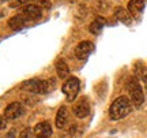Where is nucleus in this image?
<instances>
[{
    "label": "nucleus",
    "mask_w": 147,
    "mask_h": 138,
    "mask_svg": "<svg viewBox=\"0 0 147 138\" xmlns=\"http://www.w3.org/2000/svg\"><path fill=\"white\" fill-rule=\"evenodd\" d=\"M53 82L52 80H29L26 82L22 84V89H25L27 92H32V93H37V94H44L51 92V89H53Z\"/></svg>",
    "instance_id": "obj_3"
},
{
    "label": "nucleus",
    "mask_w": 147,
    "mask_h": 138,
    "mask_svg": "<svg viewBox=\"0 0 147 138\" xmlns=\"http://www.w3.org/2000/svg\"><path fill=\"white\" fill-rule=\"evenodd\" d=\"M105 18H102V16H97L94 21L91 22V25H90L89 30L90 33H93V34H100L101 32H102V29H104V26H105Z\"/></svg>",
    "instance_id": "obj_15"
},
{
    "label": "nucleus",
    "mask_w": 147,
    "mask_h": 138,
    "mask_svg": "<svg viewBox=\"0 0 147 138\" xmlns=\"http://www.w3.org/2000/svg\"><path fill=\"white\" fill-rule=\"evenodd\" d=\"M3 1H10V0H3Z\"/></svg>",
    "instance_id": "obj_20"
},
{
    "label": "nucleus",
    "mask_w": 147,
    "mask_h": 138,
    "mask_svg": "<svg viewBox=\"0 0 147 138\" xmlns=\"http://www.w3.org/2000/svg\"><path fill=\"white\" fill-rule=\"evenodd\" d=\"M79 89H80V82L76 77H69L68 80L65 81V84L61 88V92L64 93L65 99L68 101H74L76 99V96L79 93Z\"/></svg>",
    "instance_id": "obj_4"
},
{
    "label": "nucleus",
    "mask_w": 147,
    "mask_h": 138,
    "mask_svg": "<svg viewBox=\"0 0 147 138\" xmlns=\"http://www.w3.org/2000/svg\"><path fill=\"white\" fill-rule=\"evenodd\" d=\"M4 127H5V120L3 119V118H0V130L4 128Z\"/></svg>",
    "instance_id": "obj_18"
},
{
    "label": "nucleus",
    "mask_w": 147,
    "mask_h": 138,
    "mask_svg": "<svg viewBox=\"0 0 147 138\" xmlns=\"http://www.w3.org/2000/svg\"><path fill=\"white\" fill-rule=\"evenodd\" d=\"M132 111V103L131 100L125 96L117 97L109 108V116L112 120H120L123 118H125L128 114Z\"/></svg>",
    "instance_id": "obj_1"
},
{
    "label": "nucleus",
    "mask_w": 147,
    "mask_h": 138,
    "mask_svg": "<svg viewBox=\"0 0 147 138\" xmlns=\"http://www.w3.org/2000/svg\"><path fill=\"white\" fill-rule=\"evenodd\" d=\"M94 49L95 47L91 41H82L75 48V56L79 60H84V59H87L91 53L94 52Z\"/></svg>",
    "instance_id": "obj_5"
},
{
    "label": "nucleus",
    "mask_w": 147,
    "mask_h": 138,
    "mask_svg": "<svg viewBox=\"0 0 147 138\" xmlns=\"http://www.w3.org/2000/svg\"><path fill=\"white\" fill-rule=\"evenodd\" d=\"M22 114H23V107L18 101L8 104L4 109V118L8 119V120H12V119H16V118L22 116Z\"/></svg>",
    "instance_id": "obj_6"
},
{
    "label": "nucleus",
    "mask_w": 147,
    "mask_h": 138,
    "mask_svg": "<svg viewBox=\"0 0 147 138\" xmlns=\"http://www.w3.org/2000/svg\"><path fill=\"white\" fill-rule=\"evenodd\" d=\"M21 14L29 18V21H34V19H40L42 16V8L37 4H29L23 7L21 10Z\"/></svg>",
    "instance_id": "obj_7"
},
{
    "label": "nucleus",
    "mask_w": 147,
    "mask_h": 138,
    "mask_svg": "<svg viewBox=\"0 0 147 138\" xmlns=\"http://www.w3.org/2000/svg\"><path fill=\"white\" fill-rule=\"evenodd\" d=\"M33 133H34V135L37 138H51V135H52V126L48 122H41L36 124Z\"/></svg>",
    "instance_id": "obj_9"
},
{
    "label": "nucleus",
    "mask_w": 147,
    "mask_h": 138,
    "mask_svg": "<svg viewBox=\"0 0 147 138\" xmlns=\"http://www.w3.org/2000/svg\"><path fill=\"white\" fill-rule=\"evenodd\" d=\"M115 16L120 22L125 23V25H131V23H132L131 14L128 12V10L123 8V7H117V8H116V10H115Z\"/></svg>",
    "instance_id": "obj_13"
},
{
    "label": "nucleus",
    "mask_w": 147,
    "mask_h": 138,
    "mask_svg": "<svg viewBox=\"0 0 147 138\" xmlns=\"http://www.w3.org/2000/svg\"><path fill=\"white\" fill-rule=\"evenodd\" d=\"M56 73H57V77L61 80H67L69 77V69L63 59L56 62Z\"/></svg>",
    "instance_id": "obj_14"
},
{
    "label": "nucleus",
    "mask_w": 147,
    "mask_h": 138,
    "mask_svg": "<svg viewBox=\"0 0 147 138\" xmlns=\"http://www.w3.org/2000/svg\"><path fill=\"white\" fill-rule=\"evenodd\" d=\"M14 137H15V130H11L10 134L7 135V138H14Z\"/></svg>",
    "instance_id": "obj_19"
},
{
    "label": "nucleus",
    "mask_w": 147,
    "mask_h": 138,
    "mask_svg": "<svg viewBox=\"0 0 147 138\" xmlns=\"http://www.w3.org/2000/svg\"><path fill=\"white\" fill-rule=\"evenodd\" d=\"M143 8H144V0H129V3H128V12L135 19L140 18Z\"/></svg>",
    "instance_id": "obj_8"
},
{
    "label": "nucleus",
    "mask_w": 147,
    "mask_h": 138,
    "mask_svg": "<svg viewBox=\"0 0 147 138\" xmlns=\"http://www.w3.org/2000/svg\"><path fill=\"white\" fill-rule=\"evenodd\" d=\"M67 120H68V109H67V107L63 105L59 108L57 115H56V127L63 128L67 124Z\"/></svg>",
    "instance_id": "obj_12"
},
{
    "label": "nucleus",
    "mask_w": 147,
    "mask_h": 138,
    "mask_svg": "<svg viewBox=\"0 0 147 138\" xmlns=\"http://www.w3.org/2000/svg\"><path fill=\"white\" fill-rule=\"evenodd\" d=\"M27 22H30L27 16H25L23 14H18L8 21V26L12 30H21L22 27H25L27 25Z\"/></svg>",
    "instance_id": "obj_11"
},
{
    "label": "nucleus",
    "mask_w": 147,
    "mask_h": 138,
    "mask_svg": "<svg viewBox=\"0 0 147 138\" xmlns=\"http://www.w3.org/2000/svg\"><path fill=\"white\" fill-rule=\"evenodd\" d=\"M125 89L129 94V100L134 104L135 108H140L144 101V94H143V89L140 82L138 81L136 77H129L125 84Z\"/></svg>",
    "instance_id": "obj_2"
},
{
    "label": "nucleus",
    "mask_w": 147,
    "mask_h": 138,
    "mask_svg": "<svg viewBox=\"0 0 147 138\" xmlns=\"http://www.w3.org/2000/svg\"><path fill=\"white\" fill-rule=\"evenodd\" d=\"M74 114L76 118H86L90 114V104L86 99H82L76 103V105L74 107Z\"/></svg>",
    "instance_id": "obj_10"
},
{
    "label": "nucleus",
    "mask_w": 147,
    "mask_h": 138,
    "mask_svg": "<svg viewBox=\"0 0 147 138\" xmlns=\"http://www.w3.org/2000/svg\"><path fill=\"white\" fill-rule=\"evenodd\" d=\"M136 73H138V75H139L140 81L143 82L144 88L147 89V71H146L144 69H143L142 66H139V67H136Z\"/></svg>",
    "instance_id": "obj_16"
},
{
    "label": "nucleus",
    "mask_w": 147,
    "mask_h": 138,
    "mask_svg": "<svg viewBox=\"0 0 147 138\" xmlns=\"http://www.w3.org/2000/svg\"><path fill=\"white\" fill-rule=\"evenodd\" d=\"M19 138H33V130H30V128H25V130L21 133Z\"/></svg>",
    "instance_id": "obj_17"
}]
</instances>
